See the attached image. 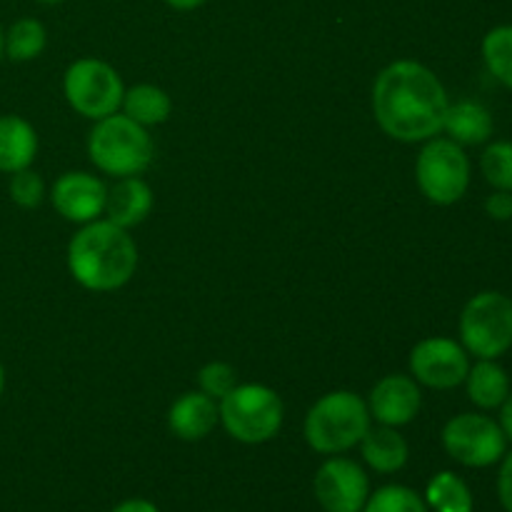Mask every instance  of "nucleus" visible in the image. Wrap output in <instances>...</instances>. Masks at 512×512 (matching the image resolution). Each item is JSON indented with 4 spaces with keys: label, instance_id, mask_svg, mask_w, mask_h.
Listing matches in <instances>:
<instances>
[{
    "label": "nucleus",
    "instance_id": "27",
    "mask_svg": "<svg viewBox=\"0 0 512 512\" xmlns=\"http://www.w3.org/2000/svg\"><path fill=\"white\" fill-rule=\"evenodd\" d=\"M10 198H13V203L20 205V208H38L45 200L43 178L30 168L13 173V178H10Z\"/></svg>",
    "mask_w": 512,
    "mask_h": 512
},
{
    "label": "nucleus",
    "instance_id": "35",
    "mask_svg": "<svg viewBox=\"0 0 512 512\" xmlns=\"http://www.w3.org/2000/svg\"><path fill=\"white\" fill-rule=\"evenodd\" d=\"M38 3H45V5H55V3H63V0H38Z\"/></svg>",
    "mask_w": 512,
    "mask_h": 512
},
{
    "label": "nucleus",
    "instance_id": "8",
    "mask_svg": "<svg viewBox=\"0 0 512 512\" xmlns=\"http://www.w3.org/2000/svg\"><path fill=\"white\" fill-rule=\"evenodd\" d=\"M65 100L75 113L90 120H103L123 105V80L118 70L98 58H80L65 70Z\"/></svg>",
    "mask_w": 512,
    "mask_h": 512
},
{
    "label": "nucleus",
    "instance_id": "28",
    "mask_svg": "<svg viewBox=\"0 0 512 512\" xmlns=\"http://www.w3.org/2000/svg\"><path fill=\"white\" fill-rule=\"evenodd\" d=\"M485 213L493 220H512V193L510 190H495L485 200Z\"/></svg>",
    "mask_w": 512,
    "mask_h": 512
},
{
    "label": "nucleus",
    "instance_id": "33",
    "mask_svg": "<svg viewBox=\"0 0 512 512\" xmlns=\"http://www.w3.org/2000/svg\"><path fill=\"white\" fill-rule=\"evenodd\" d=\"M5 58V30L3 25H0V60Z\"/></svg>",
    "mask_w": 512,
    "mask_h": 512
},
{
    "label": "nucleus",
    "instance_id": "12",
    "mask_svg": "<svg viewBox=\"0 0 512 512\" xmlns=\"http://www.w3.org/2000/svg\"><path fill=\"white\" fill-rule=\"evenodd\" d=\"M50 200H53V208L65 220L85 225L93 223L105 213L108 188L95 175L73 170V173H63L55 180L53 190H50Z\"/></svg>",
    "mask_w": 512,
    "mask_h": 512
},
{
    "label": "nucleus",
    "instance_id": "18",
    "mask_svg": "<svg viewBox=\"0 0 512 512\" xmlns=\"http://www.w3.org/2000/svg\"><path fill=\"white\" fill-rule=\"evenodd\" d=\"M443 130L458 145H483L493 135L495 123L493 115L483 103H478V100H458V103H450Z\"/></svg>",
    "mask_w": 512,
    "mask_h": 512
},
{
    "label": "nucleus",
    "instance_id": "21",
    "mask_svg": "<svg viewBox=\"0 0 512 512\" xmlns=\"http://www.w3.org/2000/svg\"><path fill=\"white\" fill-rule=\"evenodd\" d=\"M425 503L430 512H473V493L460 475L443 470L428 483Z\"/></svg>",
    "mask_w": 512,
    "mask_h": 512
},
{
    "label": "nucleus",
    "instance_id": "11",
    "mask_svg": "<svg viewBox=\"0 0 512 512\" xmlns=\"http://www.w3.org/2000/svg\"><path fill=\"white\" fill-rule=\"evenodd\" d=\"M468 370V350L450 338H425L410 353V375L425 388H458L468 378Z\"/></svg>",
    "mask_w": 512,
    "mask_h": 512
},
{
    "label": "nucleus",
    "instance_id": "26",
    "mask_svg": "<svg viewBox=\"0 0 512 512\" xmlns=\"http://www.w3.org/2000/svg\"><path fill=\"white\" fill-rule=\"evenodd\" d=\"M198 385L200 393L210 395L213 400H223L238 385V373H235L233 365L215 360V363H208L205 368H200Z\"/></svg>",
    "mask_w": 512,
    "mask_h": 512
},
{
    "label": "nucleus",
    "instance_id": "10",
    "mask_svg": "<svg viewBox=\"0 0 512 512\" xmlns=\"http://www.w3.org/2000/svg\"><path fill=\"white\" fill-rule=\"evenodd\" d=\"M313 493L325 512H363L370 498V478L355 460L330 455L315 473Z\"/></svg>",
    "mask_w": 512,
    "mask_h": 512
},
{
    "label": "nucleus",
    "instance_id": "7",
    "mask_svg": "<svg viewBox=\"0 0 512 512\" xmlns=\"http://www.w3.org/2000/svg\"><path fill=\"white\" fill-rule=\"evenodd\" d=\"M415 178L425 198L435 205H453L468 193L470 160L463 145L450 138L425 140L415 163Z\"/></svg>",
    "mask_w": 512,
    "mask_h": 512
},
{
    "label": "nucleus",
    "instance_id": "30",
    "mask_svg": "<svg viewBox=\"0 0 512 512\" xmlns=\"http://www.w3.org/2000/svg\"><path fill=\"white\" fill-rule=\"evenodd\" d=\"M113 512H160V510H158V505L150 503V500L130 498V500H123L120 505H115Z\"/></svg>",
    "mask_w": 512,
    "mask_h": 512
},
{
    "label": "nucleus",
    "instance_id": "2",
    "mask_svg": "<svg viewBox=\"0 0 512 512\" xmlns=\"http://www.w3.org/2000/svg\"><path fill=\"white\" fill-rule=\"evenodd\" d=\"M138 268V245L120 225L85 223L68 245V270L75 283L93 293H110L128 283Z\"/></svg>",
    "mask_w": 512,
    "mask_h": 512
},
{
    "label": "nucleus",
    "instance_id": "29",
    "mask_svg": "<svg viewBox=\"0 0 512 512\" xmlns=\"http://www.w3.org/2000/svg\"><path fill=\"white\" fill-rule=\"evenodd\" d=\"M498 498L505 510L512 512V453L505 455L498 473Z\"/></svg>",
    "mask_w": 512,
    "mask_h": 512
},
{
    "label": "nucleus",
    "instance_id": "14",
    "mask_svg": "<svg viewBox=\"0 0 512 512\" xmlns=\"http://www.w3.org/2000/svg\"><path fill=\"white\" fill-rule=\"evenodd\" d=\"M220 423L218 400H213L205 393H185L170 405L168 410V428L175 438L185 443L208 438Z\"/></svg>",
    "mask_w": 512,
    "mask_h": 512
},
{
    "label": "nucleus",
    "instance_id": "9",
    "mask_svg": "<svg viewBox=\"0 0 512 512\" xmlns=\"http://www.w3.org/2000/svg\"><path fill=\"white\" fill-rule=\"evenodd\" d=\"M443 448L455 463L465 468H490L505 458L508 440L493 418L463 413L445 423Z\"/></svg>",
    "mask_w": 512,
    "mask_h": 512
},
{
    "label": "nucleus",
    "instance_id": "4",
    "mask_svg": "<svg viewBox=\"0 0 512 512\" xmlns=\"http://www.w3.org/2000/svg\"><path fill=\"white\" fill-rule=\"evenodd\" d=\"M370 410L360 395L335 390L323 395L305 415L303 433L310 448L320 455H340L353 450L370 430Z\"/></svg>",
    "mask_w": 512,
    "mask_h": 512
},
{
    "label": "nucleus",
    "instance_id": "22",
    "mask_svg": "<svg viewBox=\"0 0 512 512\" xmlns=\"http://www.w3.org/2000/svg\"><path fill=\"white\" fill-rule=\"evenodd\" d=\"M48 45L45 25L35 18H20L5 30V55L15 63L35 60Z\"/></svg>",
    "mask_w": 512,
    "mask_h": 512
},
{
    "label": "nucleus",
    "instance_id": "24",
    "mask_svg": "<svg viewBox=\"0 0 512 512\" xmlns=\"http://www.w3.org/2000/svg\"><path fill=\"white\" fill-rule=\"evenodd\" d=\"M363 512H430V508L408 485H383L370 493Z\"/></svg>",
    "mask_w": 512,
    "mask_h": 512
},
{
    "label": "nucleus",
    "instance_id": "6",
    "mask_svg": "<svg viewBox=\"0 0 512 512\" xmlns=\"http://www.w3.org/2000/svg\"><path fill=\"white\" fill-rule=\"evenodd\" d=\"M460 340L468 355L498 360L512 348V300L498 290L473 295L460 313Z\"/></svg>",
    "mask_w": 512,
    "mask_h": 512
},
{
    "label": "nucleus",
    "instance_id": "15",
    "mask_svg": "<svg viewBox=\"0 0 512 512\" xmlns=\"http://www.w3.org/2000/svg\"><path fill=\"white\" fill-rule=\"evenodd\" d=\"M153 210V190L138 175L133 178H118V183L108 190L105 200V215L110 223L130 230L143 223Z\"/></svg>",
    "mask_w": 512,
    "mask_h": 512
},
{
    "label": "nucleus",
    "instance_id": "31",
    "mask_svg": "<svg viewBox=\"0 0 512 512\" xmlns=\"http://www.w3.org/2000/svg\"><path fill=\"white\" fill-rule=\"evenodd\" d=\"M498 410H500V420H498L500 430L505 433V440L512 443V393L505 398V403L500 405Z\"/></svg>",
    "mask_w": 512,
    "mask_h": 512
},
{
    "label": "nucleus",
    "instance_id": "13",
    "mask_svg": "<svg viewBox=\"0 0 512 512\" xmlns=\"http://www.w3.org/2000/svg\"><path fill=\"white\" fill-rule=\"evenodd\" d=\"M423 405V393L420 385L415 383L413 375H385L380 383H375L373 393H370L368 410L370 418L378 420L380 425H390V428H403V425L413 423Z\"/></svg>",
    "mask_w": 512,
    "mask_h": 512
},
{
    "label": "nucleus",
    "instance_id": "3",
    "mask_svg": "<svg viewBox=\"0 0 512 512\" xmlns=\"http://www.w3.org/2000/svg\"><path fill=\"white\" fill-rule=\"evenodd\" d=\"M88 155L98 170L113 178H133L145 173L155 158V143L148 128L130 120L125 113H113L95 120L88 135Z\"/></svg>",
    "mask_w": 512,
    "mask_h": 512
},
{
    "label": "nucleus",
    "instance_id": "19",
    "mask_svg": "<svg viewBox=\"0 0 512 512\" xmlns=\"http://www.w3.org/2000/svg\"><path fill=\"white\" fill-rule=\"evenodd\" d=\"M465 388H468V398L480 410H495L510 395V378L495 360H478L470 365Z\"/></svg>",
    "mask_w": 512,
    "mask_h": 512
},
{
    "label": "nucleus",
    "instance_id": "1",
    "mask_svg": "<svg viewBox=\"0 0 512 512\" xmlns=\"http://www.w3.org/2000/svg\"><path fill=\"white\" fill-rule=\"evenodd\" d=\"M448 108V90L428 65L395 60L375 78V120L400 143H425L443 133Z\"/></svg>",
    "mask_w": 512,
    "mask_h": 512
},
{
    "label": "nucleus",
    "instance_id": "5",
    "mask_svg": "<svg viewBox=\"0 0 512 512\" xmlns=\"http://www.w3.org/2000/svg\"><path fill=\"white\" fill-rule=\"evenodd\" d=\"M220 423L230 438L245 445H260L273 440L283 428L285 405L273 388L260 383L235 385L223 400H218Z\"/></svg>",
    "mask_w": 512,
    "mask_h": 512
},
{
    "label": "nucleus",
    "instance_id": "17",
    "mask_svg": "<svg viewBox=\"0 0 512 512\" xmlns=\"http://www.w3.org/2000/svg\"><path fill=\"white\" fill-rule=\"evenodd\" d=\"M360 453L375 473L383 475L403 470L410 458L408 440L398 433V428H390V425H380V428L370 425L365 438L360 440Z\"/></svg>",
    "mask_w": 512,
    "mask_h": 512
},
{
    "label": "nucleus",
    "instance_id": "20",
    "mask_svg": "<svg viewBox=\"0 0 512 512\" xmlns=\"http://www.w3.org/2000/svg\"><path fill=\"white\" fill-rule=\"evenodd\" d=\"M120 108H123V113L130 120L140 123L143 128H150V125H160L170 118V113H173V100L158 85L143 83L125 90Z\"/></svg>",
    "mask_w": 512,
    "mask_h": 512
},
{
    "label": "nucleus",
    "instance_id": "23",
    "mask_svg": "<svg viewBox=\"0 0 512 512\" xmlns=\"http://www.w3.org/2000/svg\"><path fill=\"white\" fill-rule=\"evenodd\" d=\"M483 60L490 75L512 90V25H498L485 35Z\"/></svg>",
    "mask_w": 512,
    "mask_h": 512
},
{
    "label": "nucleus",
    "instance_id": "16",
    "mask_svg": "<svg viewBox=\"0 0 512 512\" xmlns=\"http://www.w3.org/2000/svg\"><path fill=\"white\" fill-rule=\"evenodd\" d=\"M38 133L20 115H0V173H18L33 165Z\"/></svg>",
    "mask_w": 512,
    "mask_h": 512
},
{
    "label": "nucleus",
    "instance_id": "25",
    "mask_svg": "<svg viewBox=\"0 0 512 512\" xmlns=\"http://www.w3.org/2000/svg\"><path fill=\"white\" fill-rule=\"evenodd\" d=\"M480 170L485 180L495 190H510L512 193V143L510 140H498L485 148L480 158Z\"/></svg>",
    "mask_w": 512,
    "mask_h": 512
},
{
    "label": "nucleus",
    "instance_id": "34",
    "mask_svg": "<svg viewBox=\"0 0 512 512\" xmlns=\"http://www.w3.org/2000/svg\"><path fill=\"white\" fill-rule=\"evenodd\" d=\"M3 390H5V368L0 363V398H3Z\"/></svg>",
    "mask_w": 512,
    "mask_h": 512
},
{
    "label": "nucleus",
    "instance_id": "32",
    "mask_svg": "<svg viewBox=\"0 0 512 512\" xmlns=\"http://www.w3.org/2000/svg\"><path fill=\"white\" fill-rule=\"evenodd\" d=\"M165 3L175 10H195L200 8V5L208 3V0H165Z\"/></svg>",
    "mask_w": 512,
    "mask_h": 512
}]
</instances>
